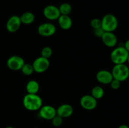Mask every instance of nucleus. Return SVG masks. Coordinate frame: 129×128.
Returning a JSON list of instances; mask_svg holds the SVG:
<instances>
[{"label": "nucleus", "mask_w": 129, "mask_h": 128, "mask_svg": "<svg viewBox=\"0 0 129 128\" xmlns=\"http://www.w3.org/2000/svg\"><path fill=\"white\" fill-rule=\"evenodd\" d=\"M42 99L37 94H27L23 99L24 107L30 111L39 110L42 106Z\"/></svg>", "instance_id": "1"}, {"label": "nucleus", "mask_w": 129, "mask_h": 128, "mask_svg": "<svg viewBox=\"0 0 129 128\" xmlns=\"http://www.w3.org/2000/svg\"><path fill=\"white\" fill-rule=\"evenodd\" d=\"M128 52L124 47V43L122 45H118L113 49L110 54V59L115 64H123L127 61Z\"/></svg>", "instance_id": "2"}, {"label": "nucleus", "mask_w": 129, "mask_h": 128, "mask_svg": "<svg viewBox=\"0 0 129 128\" xmlns=\"http://www.w3.org/2000/svg\"><path fill=\"white\" fill-rule=\"evenodd\" d=\"M111 72L113 79L122 82L128 79L129 67L125 63L117 64L113 66Z\"/></svg>", "instance_id": "3"}, {"label": "nucleus", "mask_w": 129, "mask_h": 128, "mask_svg": "<svg viewBox=\"0 0 129 128\" xmlns=\"http://www.w3.org/2000/svg\"><path fill=\"white\" fill-rule=\"evenodd\" d=\"M117 17L112 14H107L102 20V28L105 32H113L118 28Z\"/></svg>", "instance_id": "4"}, {"label": "nucleus", "mask_w": 129, "mask_h": 128, "mask_svg": "<svg viewBox=\"0 0 129 128\" xmlns=\"http://www.w3.org/2000/svg\"><path fill=\"white\" fill-rule=\"evenodd\" d=\"M32 65L34 72L40 74L48 70L50 66V61L49 59L40 56L34 60Z\"/></svg>", "instance_id": "5"}, {"label": "nucleus", "mask_w": 129, "mask_h": 128, "mask_svg": "<svg viewBox=\"0 0 129 128\" xmlns=\"http://www.w3.org/2000/svg\"><path fill=\"white\" fill-rule=\"evenodd\" d=\"M23 58L20 56L13 55L8 59L6 65L9 69L13 71H18L21 70V68L25 64Z\"/></svg>", "instance_id": "6"}, {"label": "nucleus", "mask_w": 129, "mask_h": 128, "mask_svg": "<svg viewBox=\"0 0 129 128\" xmlns=\"http://www.w3.org/2000/svg\"><path fill=\"white\" fill-rule=\"evenodd\" d=\"M97 100L91 95H85L80 99V105L84 109L87 110H93L97 106Z\"/></svg>", "instance_id": "7"}, {"label": "nucleus", "mask_w": 129, "mask_h": 128, "mask_svg": "<svg viewBox=\"0 0 129 128\" xmlns=\"http://www.w3.org/2000/svg\"><path fill=\"white\" fill-rule=\"evenodd\" d=\"M56 32V28L54 25L50 23H42L38 27V33L40 35L45 37L51 36Z\"/></svg>", "instance_id": "8"}, {"label": "nucleus", "mask_w": 129, "mask_h": 128, "mask_svg": "<svg viewBox=\"0 0 129 128\" xmlns=\"http://www.w3.org/2000/svg\"><path fill=\"white\" fill-rule=\"evenodd\" d=\"M56 115V109L51 105H42L39 109V115L45 120H52Z\"/></svg>", "instance_id": "9"}, {"label": "nucleus", "mask_w": 129, "mask_h": 128, "mask_svg": "<svg viewBox=\"0 0 129 128\" xmlns=\"http://www.w3.org/2000/svg\"><path fill=\"white\" fill-rule=\"evenodd\" d=\"M44 16L47 19L49 20H58L59 16H60V11L59 8L54 5H48L44 9Z\"/></svg>", "instance_id": "10"}, {"label": "nucleus", "mask_w": 129, "mask_h": 128, "mask_svg": "<svg viewBox=\"0 0 129 128\" xmlns=\"http://www.w3.org/2000/svg\"><path fill=\"white\" fill-rule=\"evenodd\" d=\"M21 22L20 16L13 15L11 16L6 22V30L10 33L16 32L21 26Z\"/></svg>", "instance_id": "11"}, {"label": "nucleus", "mask_w": 129, "mask_h": 128, "mask_svg": "<svg viewBox=\"0 0 129 128\" xmlns=\"http://www.w3.org/2000/svg\"><path fill=\"white\" fill-rule=\"evenodd\" d=\"M101 38L103 44L110 48L115 47L118 43L117 36L113 32H105Z\"/></svg>", "instance_id": "12"}, {"label": "nucleus", "mask_w": 129, "mask_h": 128, "mask_svg": "<svg viewBox=\"0 0 129 128\" xmlns=\"http://www.w3.org/2000/svg\"><path fill=\"white\" fill-rule=\"evenodd\" d=\"M97 81L102 84H110L112 80L113 79L111 72L106 70H101L96 74V75Z\"/></svg>", "instance_id": "13"}, {"label": "nucleus", "mask_w": 129, "mask_h": 128, "mask_svg": "<svg viewBox=\"0 0 129 128\" xmlns=\"http://www.w3.org/2000/svg\"><path fill=\"white\" fill-rule=\"evenodd\" d=\"M73 112L74 109L73 107L68 104H62L56 109L57 115L61 117L63 119L71 116L72 114H73Z\"/></svg>", "instance_id": "14"}, {"label": "nucleus", "mask_w": 129, "mask_h": 128, "mask_svg": "<svg viewBox=\"0 0 129 128\" xmlns=\"http://www.w3.org/2000/svg\"><path fill=\"white\" fill-rule=\"evenodd\" d=\"M57 20L59 26L62 30H68L72 27L73 21L69 15H60Z\"/></svg>", "instance_id": "15"}, {"label": "nucleus", "mask_w": 129, "mask_h": 128, "mask_svg": "<svg viewBox=\"0 0 129 128\" xmlns=\"http://www.w3.org/2000/svg\"><path fill=\"white\" fill-rule=\"evenodd\" d=\"M39 89H40V85L36 80H30L26 84V90L28 94H37Z\"/></svg>", "instance_id": "16"}, {"label": "nucleus", "mask_w": 129, "mask_h": 128, "mask_svg": "<svg viewBox=\"0 0 129 128\" xmlns=\"http://www.w3.org/2000/svg\"><path fill=\"white\" fill-rule=\"evenodd\" d=\"M20 17L21 23L25 25H30L35 21V15L31 12H25Z\"/></svg>", "instance_id": "17"}, {"label": "nucleus", "mask_w": 129, "mask_h": 128, "mask_svg": "<svg viewBox=\"0 0 129 128\" xmlns=\"http://www.w3.org/2000/svg\"><path fill=\"white\" fill-rule=\"evenodd\" d=\"M104 90L103 88L100 86H95L92 89L91 95L97 100V99H100L104 95Z\"/></svg>", "instance_id": "18"}, {"label": "nucleus", "mask_w": 129, "mask_h": 128, "mask_svg": "<svg viewBox=\"0 0 129 128\" xmlns=\"http://www.w3.org/2000/svg\"><path fill=\"white\" fill-rule=\"evenodd\" d=\"M59 10L60 15H69L72 11V6L70 4L64 3L60 5Z\"/></svg>", "instance_id": "19"}, {"label": "nucleus", "mask_w": 129, "mask_h": 128, "mask_svg": "<svg viewBox=\"0 0 129 128\" xmlns=\"http://www.w3.org/2000/svg\"><path fill=\"white\" fill-rule=\"evenodd\" d=\"M21 71L23 73V74L26 75V76H30V75H32L33 73L34 72L32 64L31 65V64L29 63H25L21 68Z\"/></svg>", "instance_id": "20"}, {"label": "nucleus", "mask_w": 129, "mask_h": 128, "mask_svg": "<svg viewBox=\"0 0 129 128\" xmlns=\"http://www.w3.org/2000/svg\"><path fill=\"white\" fill-rule=\"evenodd\" d=\"M52 55V50L49 46L43 48L41 51V56L49 59Z\"/></svg>", "instance_id": "21"}, {"label": "nucleus", "mask_w": 129, "mask_h": 128, "mask_svg": "<svg viewBox=\"0 0 129 128\" xmlns=\"http://www.w3.org/2000/svg\"><path fill=\"white\" fill-rule=\"evenodd\" d=\"M51 121L52 124L54 127H59L62 124L63 118L59 116V115H56L52 119Z\"/></svg>", "instance_id": "22"}, {"label": "nucleus", "mask_w": 129, "mask_h": 128, "mask_svg": "<svg viewBox=\"0 0 129 128\" xmlns=\"http://www.w3.org/2000/svg\"><path fill=\"white\" fill-rule=\"evenodd\" d=\"M90 25L93 28V30L102 27V20H100L98 18L93 19L91 21Z\"/></svg>", "instance_id": "23"}, {"label": "nucleus", "mask_w": 129, "mask_h": 128, "mask_svg": "<svg viewBox=\"0 0 129 128\" xmlns=\"http://www.w3.org/2000/svg\"><path fill=\"white\" fill-rule=\"evenodd\" d=\"M110 85L111 88L112 89H113V90H118L120 87L121 82L120 81H118V80L113 79L110 82Z\"/></svg>", "instance_id": "24"}, {"label": "nucleus", "mask_w": 129, "mask_h": 128, "mask_svg": "<svg viewBox=\"0 0 129 128\" xmlns=\"http://www.w3.org/2000/svg\"><path fill=\"white\" fill-rule=\"evenodd\" d=\"M105 32V31L103 30V29L102 27L98 28L96 29H94V30H93V33H94V35L98 38H102V36H103Z\"/></svg>", "instance_id": "25"}, {"label": "nucleus", "mask_w": 129, "mask_h": 128, "mask_svg": "<svg viewBox=\"0 0 129 128\" xmlns=\"http://www.w3.org/2000/svg\"><path fill=\"white\" fill-rule=\"evenodd\" d=\"M124 47L127 50V51L129 53V39L124 43Z\"/></svg>", "instance_id": "26"}, {"label": "nucleus", "mask_w": 129, "mask_h": 128, "mask_svg": "<svg viewBox=\"0 0 129 128\" xmlns=\"http://www.w3.org/2000/svg\"><path fill=\"white\" fill-rule=\"evenodd\" d=\"M118 128H129L128 125H126V124H122V125H119Z\"/></svg>", "instance_id": "27"}, {"label": "nucleus", "mask_w": 129, "mask_h": 128, "mask_svg": "<svg viewBox=\"0 0 129 128\" xmlns=\"http://www.w3.org/2000/svg\"><path fill=\"white\" fill-rule=\"evenodd\" d=\"M127 63H128V65H129V53H128V58H127Z\"/></svg>", "instance_id": "28"}, {"label": "nucleus", "mask_w": 129, "mask_h": 128, "mask_svg": "<svg viewBox=\"0 0 129 128\" xmlns=\"http://www.w3.org/2000/svg\"><path fill=\"white\" fill-rule=\"evenodd\" d=\"M5 128H15L14 127H11V126H8V127H6Z\"/></svg>", "instance_id": "29"}, {"label": "nucleus", "mask_w": 129, "mask_h": 128, "mask_svg": "<svg viewBox=\"0 0 129 128\" xmlns=\"http://www.w3.org/2000/svg\"><path fill=\"white\" fill-rule=\"evenodd\" d=\"M128 79H129V75H128Z\"/></svg>", "instance_id": "30"}]
</instances>
